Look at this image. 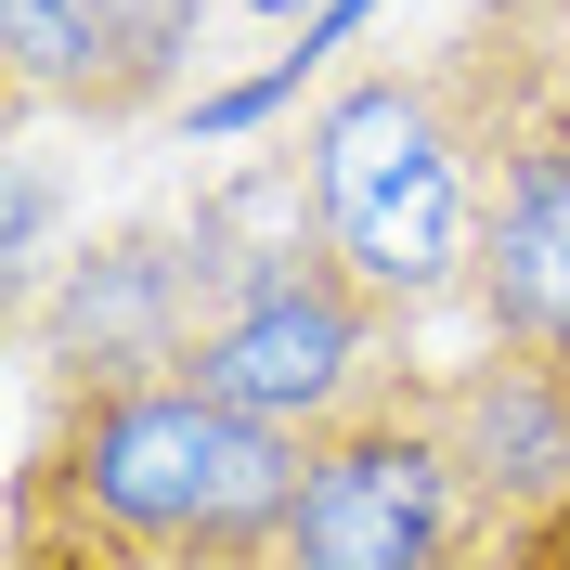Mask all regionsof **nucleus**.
I'll list each match as a JSON object with an SVG mask.
<instances>
[{"instance_id":"13","label":"nucleus","mask_w":570,"mask_h":570,"mask_svg":"<svg viewBox=\"0 0 570 570\" xmlns=\"http://www.w3.org/2000/svg\"><path fill=\"white\" fill-rule=\"evenodd\" d=\"M234 13H259V27H312L324 0H234Z\"/></svg>"},{"instance_id":"7","label":"nucleus","mask_w":570,"mask_h":570,"mask_svg":"<svg viewBox=\"0 0 570 570\" xmlns=\"http://www.w3.org/2000/svg\"><path fill=\"white\" fill-rule=\"evenodd\" d=\"M208 0H0L13 105H66L91 130H130L181 91Z\"/></svg>"},{"instance_id":"8","label":"nucleus","mask_w":570,"mask_h":570,"mask_svg":"<svg viewBox=\"0 0 570 570\" xmlns=\"http://www.w3.org/2000/svg\"><path fill=\"white\" fill-rule=\"evenodd\" d=\"M428 402H441V441H454V466H466V493H480V519H493V544H519L532 519L570 505V363L493 337L480 363H441Z\"/></svg>"},{"instance_id":"6","label":"nucleus","mask_w":570,"mask_h":570,"mask_svg":"<svg viewBox=\"0 0 570 570\" xmlns=\"http://www.w3.org/2000/svg\"><path fill=\"white\" fill-rule=\"evenodd\" d=\"M220 312V259L195 234V208L169 220H105L91 247L66 259V285L27 312L39 363H52V402L66 390H142V376H181L195 337Z\"/></svg>"},{"instance_id":"4","label":"nucleus","mask_w":570,"mask_h":570,"mask_svg":"<svg viewBox=\"0 0 570 570\" xmlns=\"http://www.w3.org/2000/svg\"><path fill=\"white\" fill-rule=\"evenodd\" d=\"M480 142V337L570 363V66L544 0H480L428 52Z\"/></svg>"},{"instance_id":"11","label":"nucleus","mask_w":570,"mask_h":570,"mask_svg":"<svg viewBox=\"0 0 570 570\" xmlns=\"http://www.w3.org/2000/svg\"><path fill=\"white\" fill-rule=\"evenodd\" d=\"M13 570H117V558H91V544H66V532H39V519H13Z\"/></svg>"},{"instance_id":"10","label":"nucleus","mask_w":570,"mask_h":570,"mask_svg":"<svg viewBox=\"0 0 570 570\" xmlns=\"http://www.w3.org/2000/svg\"><path fill=\"white\" fill-rule=\"evenodd\" d=\"M0 273H13V312L52 298V169L13 156V208H0Z\"/></svg>"},{"instance_id":"3","label":"nucleus","mask_w":570,"mask_h":570,"mask_svg":"<svg viewBox=\"0 0 570 570\" xmlns=\"http://www.w3.org/2000/svg\"><path fill=\"white\" fill-rule=\"evenodd\" d=\"M298 181H312L324 247L351 259L402 324L441 298H480V142L441 66H363L324 91L298 130Z\"/></svg>"},{"instance_id":"14","label":"nucleus","mask_w":570,"mask_h":570,"mask_svg":"<svg viewBox=\"0 0 570 570\" xmlns=\"http://www.w3.org/2000/svg\"><path fill=\"white\" fill-rule=\"evenodd\" d=\"M544 27H558V66H570V0H544Z\"/></svg>"},{"instance_id":"16","label":"nucleus","mask_w":570,"mask_h":570,"mask_svg":"<svg viewBox=\"0 0 570 570\" xmlns=\"http://www.w3.org/2000/svg\"><path fill=\"white\" fill-rule=\"evenodd\" d=\"M247 570H285V558H247Z\"/></svg>"},{"instance_id":"5","label":"nucleus","mask_w":570,"mask_h":570,"mask_svg":"<svg viewBox=\"0 0 570 570\" xmlns=\"http://www.w3.org/2000/svg\"><path fill=\"white\" fill-rule=\"evenodd\" d=\"M273 558L285 570H466V558H493V519L466 493V466L441 441V402H428L415 363L351 428H324L298 454V505H285Z\"/></svg>"},{"instance_id":"15","label":"nucleus","mask_w":570,"mask_h":570,"mask_svg":"<svg viewBox=\"0 0 570 570\" xmlns=\"http://www.w3.org/2000/svg\"><path fill=\"white\" fill-rule=\"evenodd\" d=\"M466 570H505V544H493V558H466Z\"/></svg>"},{"instance_id":"12","label":"nucleus","mask_w":570,"mask_h":570,"mask_svg":"<svg viewBox=\"0 0 570 570\" xmlns=\"http://www.w3.org/2000/svg\"><path fill=\"white\" fill-rule=\"evenodd\" d=\"M505 570H570V505H558V519H532V532L505 544Z\"/></svg>"},{"instance_id":"2","label":"nucleus","mask_w":570,"mask_h":570,"mask_svg":"<svg viewBox=\"0 0 570 570\" xmlns=\"http://www.w3.org/2000/svg\"><path fill=\"white\" fill-rule=\"evenodd\" d=\"M195 234L220 259V312H208L181 376L208 402L285 428V441H324V428H351L402 376L390 363L402 312L324 247L312 181H220V195H195Z\"/></svg>"},{"instance_id":"1","label":"nucleus","mask_w":570,"mask_h":570,"mask_svg":"<svg viewBox=\"0 0 570 570\" xmlns=\"http://www.w3.org/2000/svg\"><path fill=\"white\" fill-rule=\"evenodd\" d=\"M298 454L285 428L208 402L195 376H142V390H66L39 428L13 519L91 544L117 570H247L285 544L298 505Z\"/></svg>"},{"instance_id":"9","label":"nucleus","mask_w":570,"mask_h":570,"mask_svg":"<svg viewBox=\"0 0 570 570\" xmlns=\"http://www.w3.org/2000/svg\"><path fill=\"white\" fill-rule=\"evenodd\" d=\"M376 27V0H324L312 27H298V52H273L259 78H234V91H195V142H234V130H259V117H285L298 105V78H324L337 66V39H363Z\"/></svg>"}]
</instances>
